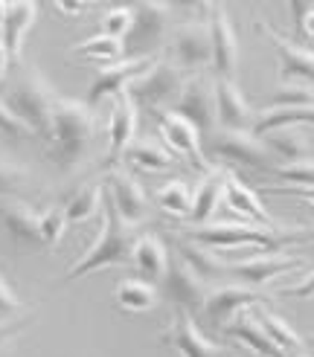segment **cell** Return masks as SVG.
Segmentation results:
<instances>
[{
  "label": "cell",
  "mask_w": 314,
  "mask_h": 357,
  "mask_svg": "<svg viewBox=\"0 0 314 357\" xmlns=\"http://www.w3.org/2000/svg\"><path fill=\"white\" fill-rule=\"evenodd\" d=\"M35 323V308L29 314H21V317H12V319H0V349H3L12 337H17L21 331H27L29 326Z\"/></svg>",
  "instance_id": "42"
},
{
  "label": "cell",
  "mask_w": 314,
  "mask_h": 357,
  "mask_svg": "<svg viewBox=\"0 0 314 357\" xmlns=\"http://www.w3.org/2000/svg\"><path fill=\"white\" fill-rule=\"evenodd\" d=\"M157 204H160L169 215L174 218H189V209H192V186L186 181H169L160 189L154 192Z\"/></svg>",
  "instance_id": "33"
},
{
  "label": "cell",
  "mask_w": 314,
  "mask_h": 357,
  "mask_svg": "<svg viewBox=\"0 0 314 357\" xmlns=\"http://www.w3.org/2000/svg\"><path fill=\"white\" fill-rule=\"evenodd\" d=\"M52 99H56L52 84L41 76V70H35L29 64L17 67L15 76L6 79L3 93H0V102H3L6 108L41 139H50Z\"/></svg>",
  "instance_id": "2"
},
{
  "label": "cell",
  "mask_w": 314,
  "mask_h": 357,
  "mask_svg": "<svg viewBox=\"0 0 314 357\" xmlns=\"http://www.w3.org/2000/svg\"><path fill=\"white\" fill-rule=\"evenodd\" d=\"M122 160H126L131 169H146V172H169V169L178 166V157L151 137L134 139L126 149V154H122Z\"/></svg>",
  "instance_id": "28"
},
{
  "label": "cell",
  "mask_w": 314,
  "mask_h": 357,
  "mask_svg": "<svg viewBox=\"0 0 314 357\" xmlns=\"http://www.w3.org/2000/svg\"><path fill=\"white\" fill-rule=\"evenodd\" d=\"M3 17H6V3H0V26H3Z\"/></svg>",
  "instance_id": "49"
},
{
  "label": "cell",
  "mask_w": 314,
  "mask_h": 357,
  "mask_svg": "<svg viewBox=\"0 0 314 357\" xmlns=\"http://www.w3.org/2000/svg\"><path fill=\"white\" fill-rule=\"evenodd\" d=\"M253 26L274 44L276 61H279V82L294 84V87H311L314 84V52L303 47L300 41L285 38L283 32H276L265 21H253Z\"/></svg>",
  "instance_id": "8"
},
{
  "label": "cell",
  "mask_w": 314,
  "mask_h": 357,
  "mask_svg": "<svg viewBox=\"0 0 314 357\" xmlns=\"http://www.w3.org/2000/svg\"><path fill=\"white\" fill-rule=\"evenodd\" d=\"M274 192H279V195H294V198H306L308 204H314V186H308V189H274Z\"/></svg>",
  "instance_id": "45"
},
{
  "label": "cell",
  "mask_w": 314,
  "mask_h": 357,
  "mask_svg": "<svg viewBox=\"0 0 314 357\" xmlns=\"http://www.w3.org/2000/svg\"><path fill=\"white\" fill-rule=\"evenodd\" d=\"M184 82H186V73H181L174 64L160 59L143 79H137L126 93L137 105V111L140 108H146V111H172L174 99H178L181 91H184Z\"/></svg>",
  "instance_id": "6"
},
{
  "label": "cell",
  "mask_w": 314,
  "mask_h": 357,
  "mask_svg": "<svg viewBox=\"0 0 314 357\" xmlns=\"http://www.w3.org/2000/svg\"><path fill=\"white\" fill-rule=\"evenodd\" d=\"M224 201L239 218L253 221L262 229H271V233H285V227L279 224L271 212L265 209V204L259 201V195L241 181L239 174H233L230 169H224Z\"/></svg>",
  "instance_id": "18"
},
{
  "label": "cell",
  "mask_w": 314,
  "mask_h": 357,
  "mask_svg": "<svg viewBox=\"0 0 314 357\" xmlns=\"http://www.w3.org/2000/svg\"><path fill=\"white\" fill-rule=\"evenodd\" d=\"M169 6L166 3H140L134 6V24L128 35L122 38L126 52H134L131 59H143V56H157V47L166 38L169 29Z\"/></svg>",
  "instance_id": "12"
},
{
  "label": "cell",
  "mask_w": 314,
  "mask_h": 357,
  "mask_svg": "<svg viewBox=\"0 0 314 357\" xmlns=\"http://www.w3.org/2000/svg\"><path fill=\"white\" fill-rule=\"evenodd\" d=\"M207 151L213 154L221 163H233V166H251L259 172H271L279 166L276 154L268 149V142L251 134V131H221L216 128L213 134H207Z\"/></svg>",
  "instance_id": "5"
},
{
  "label": "cell",
  "mask_w": 314,
  "mask_h": 357,
  "mask_svg": "<svg viewBox=\"0 0 314 357\" xmlns=\"http://www.w3.org/2000/svg\"><path fill=\"white\" fill-rule=\"evenodd\" d=\"M24 314V302L17 299V294L12 291V284L6 282V276L0 273V319H12Z\"/></svg>",
  "instance_id": "40"
},
{
  "label": "cell",
  "mask_w": 314,
  "mask_h": 357,
  "mask_svg": "<svg viewBox=\"0 0 314 357\" xmlns=\"http://www.w3.org/2000/svg\"><path fill=\"white\" fill-rule=\"evenodd\" d=\"M35 17H38V6L35 3H6V17H3L0 32H3V47L12 61H21L24 38H27Z\"/></svg>",
  "instance_id": "26"
},
{
  "label": "cell",
  "mask_w": 314,
  "mask_h": 357,
  "mask_svg": "<svg viewBox=\"0 0 314 357\" xmlns=\"http://www.w3.org/2000/svg\"><path fill=\"white\" fill-rule=\"evenodd\" d=\"M268 296H262L259 291L248 288V284H224V288L209 291L204 314L216 328H224L233 319V314L244 311L248 305H268Z\"/></svg>",
  "instance_id": "20"
},
{
  "label": "cell",
  "mask_w": 314,
  "mask_h": 357,
  "mask_svg": "<svg viewBox=\"0 0 314 357\" xmlns=\"http://www.w3.org/2000/svg\"><path fill=\"white\" fill-rule=\"evenodd\" d=\"M303 259L288 256V253H268V250H256L253 256L241 259V261H230L227 264V273L236 276L239 284H248V288L259 291L262 284H268L276 276H285L291 271H300Z\"/></svg>",
  "instance_id": "14"
},
{
  "label": "cell",
  "mask_w": 314,
  "mask_h": 357,
  "mask_svg": "<svg viewBox=\"0 0 314 357\" xmlns=\"http://www.w3.org/2000/svg\"><path fill=\"white\" fill-rule=\"evenodd\" d=\"M9 52H6V47H3V41H0V82L6 79V67H9Z\"/></svg>",
  "instance_id": "47"
},
{
  "label": "cell",
  "mask_w": 314,
  "mask_h": 357,
  "mask_svg": "<svg viewBox=\"0 0 314 357\" xmlns=\"http://www.w3.org/2000/svg\"><path fill=\"white\" fill-rule=\"evenodd\" d=\"M64 229H67V215H64V206H47L38 212V238L47 247H56L64 238Z\"/></svg>",
  "instance_id": "36"
},
{
  "label": "cell",
  "mask_w": 314,
  "mask_h": 357,
  "mask_svg": "<svg viewBox=\"0 0 314 357\" xmlns=\"http://www.w3.org/2000/svg\"><path fill=\"white\" fill-rule=\"evenodd\" d=\"M172 111L184 116L198 134H213L216 131V93H213V79L195 73L186 76L181 96L174 99Z\"/></svg>",
  "instance_id": "10"
},
{
  "label": "cell",
  "mask_w": 314,
  "mask_h": 357,
  "mask_svg": "<svg viewBox=\"0 0 314 357\" xmlns=\"http://www.w3.org/2000/svg\"><path fill=\"white\" fill-rule=\"evenodd\" d=\"M0 134H6V137H12V139H32L35 134L27 128V125L17 119L3 102H0Z\"/></svg>",
  "instance_id": "41"
},
{
  "label": "cell",
  "mask_w": 314,
  "mask_h": 357,
  "mask_svg": "<svg viewBox=\"0 0 314 357\" xmlns=\"http://www.w3.org/2000/svg\"><path fill=\"white\" fill-rule=\"evenodd\" d=\"M268 142V149L276 154V160H285V163H294V160H303L306 157V137H300L297 128H283V131H274L268 137H262Z\"/></svg>",
  "instance_id": "34"
},
{
  "label": "cell",
  "mask_w": 314,
  "mask_h": 357,
  "mask_svg": "<svg viewBox=\"0 0 314 357\" xmlns=\"http://www.w3.org/2000/svg\"><path fill=\"white\" fill-rule=\"evenodd\" d=\"M163 282V296L169 302L178 305V311H186V314H204V305H207V296H209V284L192 271V267L181 259H169V267H166V276L160 279Z\"/></svg>",
  "instance_id": "13"
},
{
  "label": "cell",
  "mask_w": 314,
  "mask_h": 357,
  "mask_svg": "<svg viewBox=\"0 0 314 357\" xmlns=\"http://www.w3.org/2000/svg\"><path fill=\"white\" fill-rule=\"evenodd\" d=\"M134 24V6H114L102 15V35H111V38H126L128 29Z\"/></svg>",
  "instance_id": "37"
},
{
  "label": "cell",
  "mask_w": 314,
  "mask_h": 357,
  "mask_svg": "<svg viewBox=\"0 0 314 357\" xmlns=\"http://www.w3.org/2000/svg\"><path fill=\"white\" fill-rule=\"evenodd\" d=\"M157 61H160V56H143V59H126V61H119V64L102 67L99 73H96V79L91 82V87H87L84 105H87L91 111H96V105H99L102 99L126 93L128 87H131L137 79H143Z\"/></svg>",
  "instance_id": "11"
},
{
  "label": "cell",
  "mask_w": 314,
  "mask_h": 357,
  "mask_svg": "<svg viewBox=\"0 0 314 357\" xmlns=\"http://www.w3.org/2000/svg\"><path fill=\"white\" fill-rule=\"evenodd\" d=\"M294 357H308V351H306V354H294Z\"/></svg>",
  "instance_id": "50"
},
{
  "label": "cell",
  "mask_w": 314,
  "mask_h": 357,
  "mask_svg": "<svg viewBox=\"0 0 314 357\" xmlns=\"http://www.w3.org/2000/svg\"><path fill=\"white\" fill-rule=\"evenodd\" d=\"M99 131L96 111L84 102H73L56 93L52 99V119H50V151L47 157L61 172H73L82 166L94 151V139Z\"/></svg>",
  "instance_id": "1"
},
{
  "label": "cell",
  "mask_w": 314,
  "mask_h": 357,
  "mask_svg": "<svg viewBox=\"0 0 314 357\" xmlns=\"http://www.w3.org/2000/svg\"><path fill=\"white\" fill-rule=\"evenodd\" d=\"M221 334H227V337H233V340L244 343V346L253 349L262 357H285L283 349H279L265 331H262V326L256 323L253 311H239V317L230 319V323L221 328Z\"/></svg>",
  "instance_id": "25"
},
{
  "label": "cell",
  "mask_w": 314,
  "mask_h": 357,
  "mask_svg": "<svg viewBox=\"0 0 314 357\" xmlns=\"http://www.w3.org/2000/svg\"><path fill=\"white\" fill-rule=\"evenodd\" d=\"M306 241L314 247V227H308V229H306Z\"/></svg>",
  "instance_id": "48"
},
{
  "label": "cell",
  "mask_w": 314,
  "mask_h": 357,
  "mask_svg": "<svg viewBox=\"0 0 314 357\" xmlns=\"http://www.w3.org/2000/svg\"><path fill=\"white\" fill-rule=\"evenodd\" d=\"M213 93H216V128L253 134L256 111L251 108V102L244 99L236 79H216L213 76Z\"/></svg>",
  "instance_id": "16"
},
{
  "label": "cell",
  "mask_w": 314,
  "mask_h": 357,
  "mask_svg": "<svg viewBox=\"0 0 314 357\" xmlns=\"http://www.w3.org/2000/svg\"><path fill=\"white\" fill-rule=\"evenodd\" d=\"M108 201L119 212V218L126 224H131V227H137L149 215V195H146L143 183L126 169H111V174H108Z\"/></svg>",
  "instance_id": "19"
},
{
  "label": "cell",
  "mask_w": 314,
  "mask_h": 357,
  "mask_svg": "<svg viewBox=\"0 0 314 357\" xmlns=\"http://www.w3.org/2000/svg\"><path fill=\"white\" fill-rule=\"evenodd\" d=\"M268 174L291 183L294 189H308V186H314V157H303V160H294V163L274 166Z\"/></svg>",
  "instance_id": "35"
},
{
  "label": "cell",
  "mask_w": 314,
  "mask_h": 357,
  "mask_svg": "<svg viewBox=\"0 0 314 357\" xmlns=\"http://www.w3.org/2000/svg\"><path fill=\"white\" fill-rule=\"evenodd\" d=\"M207 26H209V47H213V67L216 79H236L239 70V35L233 26V17L227 6L213 3L207 9Z\"/></svg>",
  "instance_id": "9"
},
{
  "label": "cell",
  "mask_w": 314,
  "mask_h": 357,
  "mask_svg": "<svg viewBox=\"0 0 314 357\" xmlns=\"http://www.w3.org/2000/svg\"><path fill=\"white\" fill-rule=\"evenodd\" d=\"M314 105V87H291V91H276L268 108H303Z\"/></svg>",
  "instance_id": "39"
},
{
  "label": "cell",
  "mask_w": 314,
  "mask_h": 357,
  "mask_svg": "<svg viewBox=\"0 0 314 357\" xmlns=\"http://www.w3.org/2000/svg\"><path fill=\"white\" fill-rule=\"evenodd\" d=\"M102 233L96 238V244H91L84 253L76 259V264L61 276V282H76L94 271L102 267H117V264H128L131 261V250L137 241V229L131 224H126L119 218V212L114 209V204L108 198H102Z\"/></svg>",
  "instance_id": "3"
},
{
  "label": "cell",
  "mask_w": 314,
  "mask_h": 357,
  "mask_svg": "<svg viewBox=\"0 0 314 357\" xmlns=\"http://www.w3.org/2000/svg\"><path fill=\"white\" fill-rule=\"evenodd\" d=\"M169 64H174L181 73H204L213 61V47H209V26L207 21H184L169 35Z\"/></svg>",
  "instance_id": "7"
},
{
  "label": "cell",
  "mask_w": 314,
  "mask_h": 357,
  "mask_svg": "<svg viewBox=\"0 0 314 357\" xmlns=\"http://www.w3.org/2000/svg\"><path fill=\"white\" fill-rule=\"evenodd\" d=\"M291 17L300 38H314V3H291Z\"/></svg>",
  "instance_id": "43"
},
{
  "label": "cell",
  "mask_w": 314,
  "mask_h": 357,
  "mask_svg": "<svg viewBox=\"0 0 314 357\" xmlns=\"http://www.w3.org/2000/svg\"><path fill=\"white\" fill-rule=\"evenodd\" d=\"M131 264L137 267L140 276L146 282H160L166 276V267H169V250L154 233H143L134 241Z\"/></svg>",
  "instance_id": "24"
},
{
  "label": "cell",
  "mask_w": 314,
  "mask_h": 357,
  "mask_svg": "<svg viewBox=\"0 0 314 357\" xmlns=\"http://www.w3.org/2000/svg\"><path fill=\"white\" fill-rule=\"evenodd\" d=\"M0 224H3L15 244H41L38 212L21 198H0Z\"/></svg>",
  "instance_id": "23"
},
{
  "label": "cell",
  "mask_w": 314,
  "mask_h": 357,
  "mask_svg": "<svg viewBox=\"0 0 314 357\" xmlns=\"http://www.w3.org/2000/svg\"><path fill=\"white\" fill-rule=\"evenodd\" d=\"M253 317H256V323L262 326V331H265L279 349H283L285 357L306 354V340L297 334V328H291V323H288L285 317H279L268 305H256L253 308Z\"/></svg>",
  "instance_id": "27"
},
{
  "label": "cell",
  "mask_w": 314,
  "mask_h": 357,
  "mask_svg": "<svg viewBox=\"0 0 314 357\" xmlns=\"http://www.w3.org/2000/svg\"><path fill=\"white\" fill-rule=\"evenodd\" d=\"M160 343H166L172 351H178V357H233L230 349L204 337L201 328L195 326V317L186 311L174 314L169 331L160 337Z\"/></svg>",
  "instance_id": "15"
},
{
  "label": "cell",
  "mask_w": 314,
  "mask_h": 357,
  "mask_svg": "<svg viewBox=\"0 0 314 357\" xmlns=\"http://www.w3.org/2000/svg\"><path fill=\"white\" fill-rule=\"evenodd\" d=\"M151 114H154L157 125H160L163 139L169 142V151H172L174 157H186L201 174H207L209 169H213V166L207 163V157H204L201 134L192 128V125H189L184 116H178L174 111H151Z\"/></svg>",
  "instance_id": "17"
},
{
  "label": "cell",
  "mask_w": 314,
  "mask_h": 357,
  "mask_svg": "<svg viewBox=\"0 0 314 357\" xmlns=\"http://www.w3.org/2000/svg\"><path fill=\"white\" fill-rule=\"evenodd\" d=\"M114 299L122 311L140 314V311H151L160 302V291L146 279H122L114 291Z\"/></svg>",
  "instance_id": "29"
},
{
  "label": "cell",
  "mask_w": 314,
  "mask_h": 357,
  "mask_svg": "<svg viewBox=\"0 0 314 357\" xmlns=\"http://www.w3.org/2000/svg\"><path fill=\"white\" fill-rule=\"evenodd\" d=\"M279 294H283V296H297V299H311V296H314V271H311V273H306V276L300 279V284H291V288H283Z\"/></svg>",
  "instance_id": "44"
},
{
  "label": "cell",
  "mask_w": 314,
  "mask_h": 357,
  "mask_svg": "<svg viewBox=\"0 0 314 357\" xmlns=\"http://www.w3.org/2000/svg\"><path fill=\"white\" fill-rule=\"evenodd\" d=\"M224 169L213 166L207 174H201V183L192 189V209H189V227H204L216 218L218 204L224 198Z\"/></svg>",
  "instance_id": "22"
},
{
  "label": "cell",
  "mask_w": 314,
  "mask_h": 357,
  "mask_svg": "<svg viewBox=\"0 0 314 357\" xmlns=\"http://www.w3.org/2000/svg\"><path fill=\"white\" fill-rule=\"evenodd\" d=\"M27 181V169L0 160V198H17V189Z\"/></svg>",
  "instance_id": "38"
},
{
  "label": "cell",
  "mask_w": 314,
  "mask_h": 357,
  "mask_svg": "<svg viewBox=\"0 0 314 357\" xmlns=\"http://www.w3.org/2000/svg\"><path fill=\"white\" fill-rule=\"evenodd\" d=\"M76 56L82 59H94V61H102L105 67L111 64H119L122 56H126V44H122L119 38H111V35H91V38H84L82 44L73 47Z\"/></svg>",
  "instance_id": "32"
},
{
  "label": "cell",
  "mask_w": 314,
  "mask_h": 357,
  "mask_svg": "<svg viewBox=\"0 0 314 357\" xmlns=\"http://www.w3.org/2000/svg\"><path fill=\"white\" fill-rule=\"evenodd\" d=\"M137 119H140V111H137V105L131 102V96L128 93L114 96L111 116H108V166L119 163L122 154H126V149L134 142Z\"/></svg>",
  "instance_id": "21"
},
{
  "label": "cell",
  "mask_w": 314,
  "mask_h": 357,
  "mask_svg": "<svg viewBox=\"0 0 314 357\" xmlns=\"http://www.w3.org/2000/svg\"><path fill=\"white\" fill-rule=\"evenodd\" d=\"M184 241L201 244L207 250H221V253H239L244 247L268 250L276 253L285 241H306V229H285V233H271L253 224H204V227H184L181 233H174Z\"/></svg>",
  "instance_id": "4"
},
{
  "label": "cell",
  "mask_w": 314,
  "mask_h": 357,
  "mask_svg": "<svg viewBox=\"0 0 314 357\" xmlns=\"http://www.w3.org/2000/svg\"><path fill=\"white\" fill-rule=\"evenodd\" d=\"M56 9L64 12V15H82L87 6L84 3H56Z\"/></svg>",
  "instance_id": "46"
},
{
  "label": "cell",
  "mask_w": 314,
  "mask_h": 357,
  "mask_svg": "<svg viewBox=\"0 0 314 357\" xmlns=\"http://www.w3.org/2000/svg\"><path fill=\"white\" fill-rule=\"evenodd\" d=\"M174 250H178V259L186 261L204 282H213V279H218V276L227 273V261L216 259V256H213V250H207V247H201V244H192V241H184V238H174Z\"/></svg>",
  "instance_id": "30"
},
{
  "label": "cell",
  "mask_w": 314,
  "mask_h": 357,
  "mask_svg": "<svg viewBox=\"0 0 314 357\" xmlns=\"http://www.w3.org/2000/svg\"><path fill=\"white\" fill-rule=\"evenodd\" d=\"M102 198H105V186H82L79 192H73L64 204L67 224H82V221H91L94 215H99Z\"/></svg>",
  "instance_id": "31"
}]
</instances>
